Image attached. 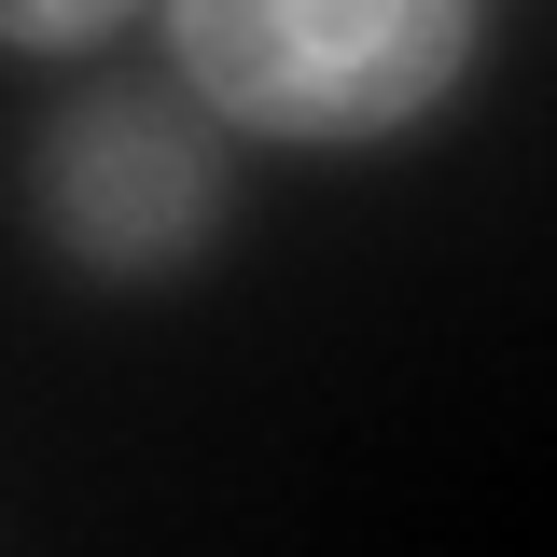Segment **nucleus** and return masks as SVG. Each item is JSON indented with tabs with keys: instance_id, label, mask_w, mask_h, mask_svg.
<instances>
[{
	"instance_id": "nucleus-2",
	"label": "nucleus",
	"mask_w": 557,
	"mask_h": 557,
	"mask_svg": "<svg viewBox=\"0 0 557 557\" xmlns=\"http://www.w3.org/2000/svg\"><path fill=\"white\" fill-rule=\"evenodd\" d=\"M14 182H28V223H42L57 265L112 278V293H153V278H196L223 251V223H237V126L182 70L168 84H84V98H57L28 126Z\"/></svg>"
},
{
	"instance_id": "nucleus-1",
	"label": "nucleus",
	"mask_w": 557,
	"mask_h": 557,
	"mask_svg": "<svg viewBox=\"0 0 557 557\" xmlns=\"http://www.w3.org/2000/svg\"><path fill=\"white\" fill-rule=\"evenodd\" d=\"M153 14L168 70L278 153L418 139L487 57V0H153Z\"/></svg>"
},
{
	"instance_id": "nucleus-3",
	"label": "nucleus",
	"mask_w": 557,
	"mask_h": 557,
	"mask_svg": "<svg viewBox=\"0 0 557 557\" xmlns=\"http://www.w3.org/2000/svg\"><path fill=\"white\" fill-rule=\"evenodd\" d=\"M126 14H153V0H0V42H14V57H84V42H112Z\"/></svg>"
}]
</instances>
